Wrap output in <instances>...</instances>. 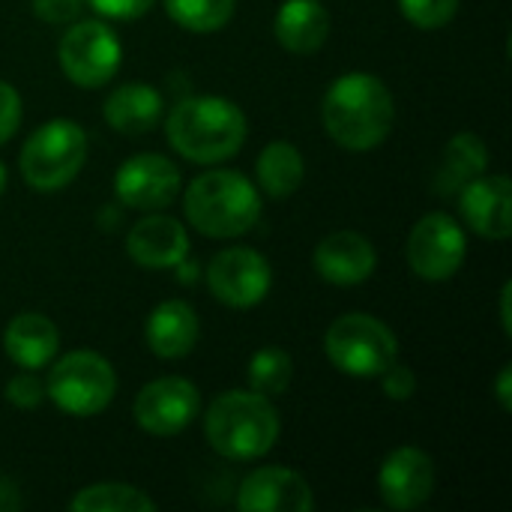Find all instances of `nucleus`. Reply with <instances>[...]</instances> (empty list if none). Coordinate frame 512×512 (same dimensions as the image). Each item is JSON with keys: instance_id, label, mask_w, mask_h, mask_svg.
<instances>
[{"instance_id": "4", "label": "nucleus", "mask_w": 512, "mask_h": 512, "mask_svg": "<svg viewBox=\"0 0 512 512\" xmlns=\"http://www.w3.org/2000/svg\"><path fill=\"white\" fill-rule=\"evenodd\" d=\"M186 219L204 237H240L261 219V195L240 171H207L195 177L183 195Z\"/></svg>"}, {"instance_id": "30", "label": "nucleus", "mask_w": 512, "mask_h": 512, "mask_svg": "<svg viewBox=\"0 0 512 512\" xmlns=\"http://www.w3.org/2000/svg\"><path fill=\"white\" fill-rule=\"evenodd\" d=\"M21 126V96L12 84L0 81V144H6Z\"/></svg>"}, {"instance_id": "6", "label": "nucleus", "mask_w": 512, "mask_h": 512, "mask_svg": "<svg viewBox=\"0 0 512 512\" xmlns=\"http://www.w3.org/2000/svg\"><path fill=\"white\" fill-rule=\"evenodd\" d=\"M324 351L330 363L351 378H378L399 357L396 333L375 315L348 312L327 327Z\"/></svg>"}, {"instance_id": "29", "label": "nucleus", "mask_w": 512, "mask_h": 512, "mask_svg": "<svg viewBox=\"0 0 512 512\" xmlns=\"http://www.w3.org/2000/svg\"><path fill=\"white\" fill-rule=\"evenodd\" d=\"M381 378H384V393L396 402H405L417 393V375L411 372V366H405L399 360L393 366H387L381 372Z\"/></svg>"}, {"instance_id": "11", "label": "nucleus", "mask_w": 512, "mask_h": 512, "mask_svg": "<svg viewBox=\"0 0 512 512\" xmlns=\"http://www.w3.org/2000/svg\"><path fill=\"white\" fill-rule=\"evenodd\" d=\"M207 285L219 303L231 309H252L270 294L273 270L261 252L231 246L213 255V261L207 264Z\"/></svg>"}, {"instance_id": "27", "label": "nucleus", "mask_w": 512, "mask_h": 512, "mask_svg": "<svg viewBox=\"0 0 512 512\" xmlns=\"http://www.w3.org/2000/svg\"><path fill=\"white\" fill-rule=\"evenodd\" d=\"M402 15L420 30H438L453 21L459 0H399Z\"/></svg>"}, {"instance_id": "31", "label": "nucleus", "mask_w": 512, "mask_h": 512, "mask_svg": "<svg viewBox=\"0 0 512 512\" xmlns=\"http://www.w3.org/2000/svg\"><path fill=\"white\" fill-rule=\"evenodd\" d=\"M93 12L114 18V21H135L141 15H147V9L156 0H84Z\"/></svg>"}, {"instance_id": "16", "label": "nucleus", "mask_w": 512, "mask_h": 512, "mask_svg": "<svg viewBox=\"0 0 512 512\" xmlns=\"http://www.w3.org/2000/svg\"><path fill=\"white\" fill-rule=\"evenodd\" d=\"M312 264H315V273L330 285H360L375 273L378 255H375V246L363 234L333 231L315 246Z\"/></svg>"}, {"instance_id": "14", "label": "nucleus", "mask_w": 512, "mask_h": 512, "mask_svg": "<svg viewBox=\"0 0 512 512\" xmlns=\"http://www.w3.org/2000/svg\"><path fill=\"white\" fill-rule=\"evenodd\" d=\"M312 507L309 483L291 468H255L237 489L240 512H309Z\"/></svg>"}, {"instance_id": "32", "label": "nucleus", "mask_w": 512, "mask_h": 512, "mask_svg": "<svg viewBox=\"0 0 512 512\" xmlns=\"http://www.w3.org/2000/svg\"><path fill=\"white\" fill-rule=\"evenodd\" d=\"M84 0H30L33 15L48 21V24H66L81 12Z\"/></svg>"}, {"instance_id": "3", "label": "nucleus", "mask_w": 512, "mask_h": 512, "mask_svg": "<svg viewBox=\"0 0 512 512\" xmlns=\"http://www.w3.org/2000/svg\"><path fill=\"white\" fill-rule=\"evenodd\" d=\"M204 432L210 447L231 462H252L279 441V414L261 393L228 390L207 408Z\"/></svg>"}, {"instance_id": "22", "label": "nucleus", "mask_w": 512, "mask_h": 512, "mask_svg": "<svg viewBox=\"0 0 512 512\" xmlns=\"http://www.w3.org/2000/svg\"><path fill=\"white\" fill-rule=\"evenodd\" d=\"M486 168H489L486 141L474 132H459L450 138V144L444 150V162H441L435 189L441 195H456L468 180L486 174Z\"/></svg>"}, {"instance_id": "24", "label": "nucleus", "mask_w": 512, "mask_h": 512, "mask_svg": "<svg viewBox=\"0 0 512 512\" xmlns=\"http://www.w3.org/2000/svg\"><path fill=\"white\" fill-rule=\"evenodd\" d=\"M72 512H153L156 501L129 483H93L81 489L72 501Z\"/></svg>"}, {"instance_id": "12", "label": "nucleus", "mask_w": 512, "mask_h": 512, "mask_svg": "<svg viewBox=\"0 0 512 512\" xmlns=\"http://www.w3.org/2000/svg\"><path fill=\"white\" fill-rule=\"evenodd\" d=\"M180 177V168L168 156L138 153L117 168L114 192L132 210H159L177 198Z\"/></svg>"}, {"instance_id": "25", "label": "nucleus", "mask_w": 512, "mask_h": 512, "mask_svg": "<svg viewBox=\"0 0 512 512\" xmlns=\"http://www.w3.org/2000/svg\"><path fill=\"white\" fill-rule=\"evenodd\" d=\"M246 378H249V390L273 399V396H282L294 378V363L291 357L282 351V348H258L246 366Z\"/></svg>"}, {"instance_id": "1", "label": "nucleus", "mask_w": 512, "mask_h": 512, "mask_svg": "<svg viewBox=\"0 0 512 512\" xmlns=\"http://www.w3.org/2000/svg\"><path fill=\"white\" fill-rule=\"evenodd\" d=\"M321 120L339 147L351 153L372 150L384 144L393 129V93L372 72H348L330 84L321 105Z\"/></svg>"}, {"instance_id": "33", "label": "nucleus", "mask_w": 512, "mask_h": 512, "mask_svg": "<svg viewBox=\"0 0 512 512\" xmlns=\"http://www.w3.org/2000/svg\"><path fill=\"white\" fill-rule=\"evenodd\" d=\"M495 396H498V405L504 414L512 411V366H504L501 375H498V384H495Z\"/></svg>"}, {"instance_id": "15", "label": "nucleus", "mask_w": 512, "mask_h": 512, "mask_svg": "<svg viewBox=\"0 0 512 512\" xmlns=\"http://www.w3.org/2000/svg\"><path fill=\"white\" fill-rule=\"evenodd\" d=\"M459 210L471 231L486 240H507L512 231V189L507 174L474 177L459 189Z\"/></svg>"}, {"instance_id": "36", "label": "nucleus", "mask_w": 512, "mask_h": 512, "mask_svg": "<svg viewBox=\"0 0 512 512\" xmlns=\"http://www.w3.org/2000/svg\"><path fill=\"white\" fill-rule=\"evenodd\" d=\"M3 189H6V165L0 162V195H3Z\"/></svg>"}, {"instance_id": "2", "label": "nucleus", "mask_w": 512, "mask_h": 512, "mask_svg": "<svg viewBox=\"0 0 512 512\" xmlns=\"http://www.w3.org/2000/svg\"><path fill=\"white\" fill-rule=\"evenodd\" d=\"M246 129V114L225 96H189L177 102L165 120L168 144L198 165H216L237 156Z\"/></svg>"}, {"instance_id": "10", "label": "nucleus", "mask_w": 512, "mask_h": 512, "mask_svg": "<svg viewBox=\"0 0 512 512\" xmlns=\"http://www.w3.org/2000/svg\"><path fill=\"white\" fill-rule=\"evenodd\" d=\"M135 423L156 438H174L189 429L201 411V393L189 378H156L135 396Z\"/></svg>"}, {"instance_id": "23", "label": "nucleus", "mask_w": 512, "mask_h": 512, "mask_svg": "<svg viewBox=\"0 0 512 512\" xmlns=\"http://www.w3.org/2000/svg\"><path fill=\"white\" fill-rule=\"evenodd\" d=\"M306 174L303 156L291 141H273L261 150L258 162H255V177L258 186L270 195V198H288L300 189Z\"/></svg>"}, {"instance_id": "9", "label": "nucleus", "mask_w": 512, "mask_h": 512, "mask_svg": "<svg viewBox=\"0 0 512 512\" xmlns=\"http://www.w3.org/2000/svg\"><path fill=\"white\" fill-rule=\"evenodd\" d=\"M468 255V240L462 225L447 213L423 216L408 237V264L426 282L453 279Z\"/></svg>"}, {"instance_id": "26", "label": "nucleus", "mask_w": 512, "mask_h": 512, "mask_svg": "<svg viewBox=\"0 0 512 512\" xmlns=\"http://www.w3.org/2000/svg\"><path fill=\"white\" fill-rule=\"evenodd\" d=\"M237 9V0H165V12L171 21L192 33H216L222 30Z\"/></svg>"}, {"instance_id": "7", "label": "nucleus", "mask_w": 512, "mask_h": 512, "mask_svg": "<svg viewBox=\"0 0 512 512\" xmlns=\"http://www.w3.org/2000/svg\"><path fill=\"white\" fill-rule=\"evenodd\" d=\"M117 375L96 351H72L60 357L45 381V396L72 417H93L111 405Z\"/></svg>"}, {"instance_id": "18", "label": "nucleus", "mask_w": 512, "mask_h": 512, "mask_svg": "<svg viewBox=\"0 0 512 512\" xmlns=\"http://www.w3.org/2000/svg\"><path fill=\"white\" fill-rule=\"evenodd\" d=\"M144 336H147V348L156 357L180 360V357L192 354V348L198 345L201 324H198V315H195V309L189 303L165 300L150 312Z\"/></svg>"}, {"instance_id": "19", "label": "nucleus", "mask_w": 512, "mask_h": 512, "mask_svg": "<svg viewBox=\"0 0 512 512\" xmlns=\"http://www.w3.org/2000/svg\"><path fill=\"white\" fill-rule=\"evenodd\" d=\"M3 348L15 366L36 372V369L51 366V360L57 357L60 333L51 318L39 312H21L9 321L3 333Z\"/></svg>"}, {"instance_id": "28", "label": "nucleus", "mask_w": 512, "mask_h": 512, "mask_svg": "<svg viewBox=\"0 0 512 512\" xmlns=\"http://www.w3.org/2000/svg\"><path fill=\"white\" fill-rule=\"evenodd\" d=\"M6 399H9L15 408H21V411H33V408H39V405L45 402V384L36 378V372L24 369V372H18L15 378H9V384H6Z\"/></svg>"}, {"instance_id": "34", "label": "nucleus", "mask_w": 512, "mask_h": 512, "mask_svg": "<svg viewBox=\"0 0 512 512\" xmlns=\"http://www.w3.org/2000/svg\"><path fill=\"white\" fill-rule=\"evenodd\" d=\"M21 510V492L9 477H0V512Z\"/></svg>"}, {"instance_id": "20", "label": "nucleus", "mask_w": 512, "mask_h": 512, "mask_svg": "<svg viewBox=\"0 0 512 512\" xmlns=\"http://www.w3.org/2000/svg\"><path fill=\"white\" fill-rule=\"evenodd\" d=\"M102 114L108 120V126L120 135H144L150 132L159 117H162V96L159 90H153L150 84L141 81H129L120 84L108 93Z\"/></svg>"}, {"instance_id": "5", "label": "nucleus", "mask_w": 512, "mask_h": 512, "mask_svg": "<svg viewBox=\"0 0 512 512\" xmlns=\"http://www.w3.org/2000/svg\"><path fill=\"white\" fill-rule=\"evenodd\" d=\"M87 159V135L75 120L57 117L42 123L21 147V177L36 192H57L69 186Z\"/></svg>"}, {"instance_id": "21", "label": "nucleus", "mask_w": 512, "mask_h": 512, "mask_svg": "<svg viewBox=\"0 0 512 512\" xmlns=\"http://www.w3.org/2000/svg\"><path fill=\"white\" fill-rule=\"evenodd\" d=\"M273 33L294 54H315L330 33V15L321 0H285L276 12Z\"/></svg>"}, {"instance_id": "35", "label": "nucleus", "mask_w": 512, "mask_h": 512, "mask_svg": "<svg viewBox=\"0 0 512 512\" xmlns=\"http://www.w3.org/2000/svg\"><path fill=\"white\" fill-rule=\"evenodd\" d=\"M510 294H512V285H510V282H507V285L501 288V324H504V333H507V336H510V333H512Z\"/></svg>"}, {"instance_id": "17", "label": "nucleus", "mask_w": 512, "mask_h": 512, "mask_svg": "<svg viewBox=\"0 0 512 512\" xmlns=\"http://www.w3.org/2000/svg\"><path fill=\"white\" fill-rule=\"evenodd\" d=\"M126 252L138 267L171 270L180 267L189 255V234L171 216H144L132 225L126 237Z\"/></svg>"}, {"instance_id": "8", "label": "nucleus", "mask_w": 512, "mask_h": 512, "mask_svg": "<svg viewBox=\"0 0 512 512\" xmlns=\"http://www.w3.org/2000/svg\"><path fill=\"white\" fill-rule=\"evenodd\" d=\"M57 60L72 84L93 90L117 75L123 60V45L105 21L90 18L72 24L63 33L57 45Z\"/></svg>"}, {"instance_id": "13", "label": "nucleus", "mask_w": 512, "mask_h": 512, "mask_svg": "<svg viewBox=\"0 0 512 512\" xmlns=\"http://www.w3.org/2000/svg\"><path fill=\"white\" fill-rule=\"evenodd\" d=\"M378 489L390 510H417L435 492V462L420 447H399L384 459Z\"/></svg>"}]
</instances>
